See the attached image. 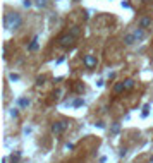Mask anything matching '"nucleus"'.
<instances>
[{
  "mask_svg": "<svg viewBox=\"0 0 153 163\" xmlns=\"http://www.w3.org/2000/svg\"><path fill=\"white\" fill-rule=\"evenodd\" d=\"M5 26H7L9 29H17L19 26H21V17H19V14H7V16H5Z\"/></svg>",
  "mask_w": 153,
  "mask_h": 163,
  "instance_id": "obj_1",
  "label": "nucleus"
},
{
  "mask_svg": "<svg viewBox=\"0 0 153 163\" xmlns=\"http://www.w3.org/2000/svg\"><path fill=\"white\" fill-rule=\"evenodd\" d=\"M74 34L72 33H69V34H64V36H60V40H59V43H60V47H64V48H69L72 43H74Z\"/></svg>",
  "mask_w": 153,
  "mask_h": 163,
  "instance_id": "obj_2",
  "label": "nucleus"
},
{
  "mask_svg": "<svg viewBox=\"0 0 153 163\" xmlns=\"http://www.w3.org/2000/svg\"><path fill=\"white\" fill-rule=\"evenodd\" d=\"M66 129H67L66 122H53L52 124V132H55V134H62Z\"/></svg>",
  "mask_w": 153,
  "mask_h": 163,
  "instance_id": "obj_3",
  "label": "nucleus"
},
{
  "mask_svg": "<svg viewBox=\"0 0 153 163\" xmlns=\"http://www.w3.org/2000/svg\"><path fill=\"white\" fill-rule=\"evenodd\" d=\"M134 41H138V38H136V34H134V33L126 34V36H124V43H126V45H132Z\"/></svg>",
  "mask_w": 153,
  "mask_h": 163,
  "instance_id": "obj_4",
  "label": "nucleus"
},
{
  "mask_svg": "<svg viewBox=\"0 0 153 163\" xmlns=\"http://www.w3.org/2000/svg\"><path fill=\"white\" fill-rule=\"evenodd\" d=\"M84 64H86V67H93V65H96V59L93 55H86L84 57Z\"/></svg>",
  "mask_w": 153,
  "mask_h": 163,
  "instance_id": "obj_5",
  "label": "nucleus"
},
{
  "mask_svg": "<svg viewBox=\"0 0 153 163\" xmlns=\"http://www.w3.org/2000/svg\"><path fill=\"white\" fill-rule=\"evenodd\" d=\"M148 26H151V19L150 17H141L140 19V28H148Z\"/></svg>",
  "mask_w": 153,
  "mask_h": 163,
  "instance_id": "obj_6",
  "label": "nucleus"
},
{
  "mask_svg": "<svg viewBox=\"0 0 153 163\" xmlns=\"http://www.w3.org/2000/svg\"><path fill=\"white\" fill-rule=\"evenodd\" d=\"M36 48H38V40H33V41H31V45H29V47H28V50H31V51H33V50H36Z\"/></svg>",
  "mask_w": 153,
  "mask_h": 163,
  "instance_id": "obj_7",
  "label": "nucleus"
},
{
  "mask_svg": "<svg viewBox=\"0 0 153 163\" xmlns=\"http://www.w3.org/2000/svg\"><path fill=\"white\" fill-rule=\"evenodd\" d=\"M124 86H126V89H131L132 86H134V81H132V79H127V81L124 82Z\"/></svg>",
  "mask_w": 153,
  "mask_h": 163,
  "instance_id": "obj_8",
  "label": "nucleus"
},
{
  "mask_svg": "<svg viewBox=\"0 0 153 163\" xmlns=\"http://www.w3.org/2000/svg\"><path fill=\"white\" fill-rule=\"evenodd\" d=\"M122 89H126V86H124V82H120V84H117V86H115V93H120V91H122Z\"/></svg>",
  "mask_w": 153,
  "mask_h": 163,
  "instance_id": "obj_9",
  "label": "nucleus"
},
{
  "mask_svg": "<svg viewBox=\"0 0 153 163\" xmlns=\"http://www.w3.org/2000/svg\"><path fill=\"white\" fill-rule=\"evenodd\" d=\"M45 4H47L45 0H36V5H38V7H45Z\"/></svg>",
  "mask_w": 153,
  "mask_h": 163,
  "instance_id": "obj_10",
  "label": "nucleus"
},
{
  "mask_svg": "<svg viewBox=\"0 0 153 163\" xmlns=\"http://www.w3.org/2000/svg\"><path fill=\"white\" fill-rule=\"evenodd\" d=\"M71 33L74 34V36H78V34H79V28H72V29H71Z\"/></svg>",
  "mask_w": 153,
  "mask_h": 163,
  "instance_id": "obj_11",
  "label": "nucleus"
},
{
  "mask_svg": "<svg viewBox=\"0 0 153 163\" xmlns=\"http://www.w3.org/2000/svg\"><path fill=\"white\" fill-rule=\"evenodd\" d=\"M28 105H29V101H28L26 98H24V100H21V107H28Z\"/></svg>",
  "mask_w": 153,
  "mask_h": 163,
  "instance_id": "obj_12",
  "label": "nucleus"
}]
</instances>
